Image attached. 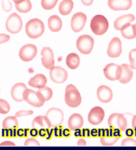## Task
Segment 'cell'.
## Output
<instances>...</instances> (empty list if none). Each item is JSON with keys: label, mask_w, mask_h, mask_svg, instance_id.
I'll use <instances>...</instances> for the list:
<instances>
[{"label": "cell", "mask_w": 136, "mask_h": 150, "mask_svg": "<svg viewBox=\"0 0 136 150\" xmlns=\"http://www.w3.org/2000/svg\"><path fill=\"white\" fill-rule=\"evenodd\" d=\"M25 32L30 38L36 39L43 34L44 25L43 22L38 19H32L26 24Z\"/></svg>", "instance_id": "cell-1"}, {"label": "cell", "mask_w": 136, "mask_h": 150, "mask_svg": "<svg viewBox=\"0 0 136 150\" xmlns=\"http://www.w3.org/2000/svg\"><path fill=\"white\" fill-rule=\"evenodd\" d=\"M65 102L69 107L76 108L82 103V97L78 89L74 85L69 84L65 91Z\"/></svg>", "instance_id": "cell-2"}, {"label": "cell", "mask_w": 136, "mask_h": 150, "mask_svg": "<svg viewBox=\"0 0 136 150\" xmlns=\"http://www.w3.org/2000/svg\"><path fill=\"white\" fill-rule=\"evenodd\" d=\"M109 23L103 15H97L92 18L90 21V28L96 35H103L107 31Z\"/></svg>", "instance_id": "cell-3"}, {"label": "cell", "mask_w": 136, "mask_h": 150, "mask_svg": "<svg viewBox=\"0 0 136 150\" xmlns=\"http://www.w3.org/2000/svg\"><path fill=\"white\" fill-rule=\"evenodd\" d=\"M94 39L88 34L80 36L77 40V48L81 53L85 55L89 54L92 52L94 47Z\"/></svg>", "instance_id": "cell-4"}, {"label": "cell", "mask_w": 136, "mask_h": 150, "mask_svg": "<svg viewBox=\"0 0 136 150\" xmlns=\"http://www.w3.org/2000/svg\"><path fill=\"white\" fill-rule=\"evenodd\" d=\"M23 99L28 104L36 108L42 106L45 102L39 93L27 88L24 91Z\"/></svg>", "instance_id": "cell-5"}, {"label": "cell", "mask_w": 136, "mask_h": 150, "mask_svg": "<svg viewBox=\"0 0 136 150\" xmlns=\"http://www.w3.org/2000/svg\"><path fill=\"white\" fill-rule=\"evenodd\" d=\"M22 25L21 18L17 13H13L10 15L6 23V30L11 34L19 33L21 30Z\"/></svg>", "instance_id": "cell-6"}, {"label": "cell", "mask_w": 136, "mask_h": 150, "mask_svg": "<svg viewBox=\"0 0 136 150\" xmlns=\"http://www.w3.org/2000/svg\"><path fill=\"white\" fill-rule=\"evenodd\" d=\"M108 125L112 128H120L125 131L127 127V120L123 114L113 113L108 119Z\"/></svg>", "instance_id": "cell-7"}, {"label": "cell", "mask_w": 136, "mask_h": 150, "mask_svg": "<svg viewBox=\"0 0 136 150\" xmlns=\"http://www.w3.org/2000/svg\"><path fill=\"white\" fill-rule=\"evenodd\" d=\"M103 72H104L105 78L108 79L109 80H119L122 76L123 68L121 66L118 65L116 64L110 63L105 66L103 69Z\"/></svg>", "instance_id": "cell-8"}, {"label": "cell", "mask_w": 136, "mask_h": 150, "mask_svg": "<svg viewBox=\"0 0 136 150\" xmlns=\"http://www.w3.org/2000/svg\"><path fill=\"white\" fill-rule=\"evenodd\" d=\"M37 47L32 44H27L22 47L19 55L21 60L24 62H30L36 57L37 54Z\"/></svg>", "instance_id": "cell-9"}, {"label": "cell", "mask_w": 136, "mask_h": 150, "mask_svg": "<svg viewBox=\"0 0 136 150\" xmlns=\"http://www.w3.org/2000/svg\"><path fill=\"white\" fill-rule=\"evenodd\" d=\"M46 116L50 121L51 127H56L61 125L64 121V113L60 109L52 108L47 112Z\"/></svg>", "instance_id": "cell-10"}, {"label": "cell", "mask_w": 136, "mask_h": 150, "mask_svg": "<svg viewBox=\"0 0 136 150\" xmlns=\"http://www.w3.org/2000/svg\"><path fill=\"white\" fill-rule=\"evenodd\" d=\"M50 78L57 84H62L67 80L68 74L64 69L60 67H54L50 69Z\"/></svg>", "instance_id": "cell-11"}, {"label": "cell", "mask_w": 136, "mask_h": 150, "mask_svg": "<svg viewBox=\"0 0 136 150\" xmlns=\"http://www.w3.org/2000/svg\"><path fill=\"white\" fill-rule=\"evenodd\" d=\"M87 21V17L83 13H77L71 19V28L75 32H80L84 29Z\"/></svg>", "instance_id": "cell-12"}, {"label": "cell", "mask_w": 136, "mask_h": 150, "mask_svg": "<svg viewBox=\"0 0 136 150\" xmlns=\"http://www.w3.org/2000/svg\"><path fill=\"white\" fill-rule=\"evenodd\" d=\"M42 56V64L47 69H51L54 67L55 61H54V52L50 47H44L42 48L41 53Z\"/></svg>", "instance_id": "cell-13"}, {"label": "cell", "mask_w": 136, "mask_h": 150, "mask_svg": "<svg viewBox=\"0 0 136 150\" xmlns=\"http://www.w3.org/2000/svg\"><path fill=\"white\" fill-rule=\"evenodd\" d=\"M122 53V42L119 38L114 37L109 42L107 55L110 58H118Z\"/></svg>", "instance_id": "cell-14"}, {"label": "cell", "mask_w": 136, "mask_h": 150, "mask_svg": "<svg viewBox=\"0 0 136 150\" xmlns=\"http://www.w3.org/2000/svg\"><path fill=\"white\" fill-rule=\"evenodd\" d=\"M105 117V112L102 108L96 106L90 111L88 114V121L92 125H99L102 122Z\"/></svg>", "instance_id": "cell-15"}, {"label": "cell", "mask_w": 136, "mask_h": 150, "mask_svg": "<svg viewBox=\"0 0 136 150\" xmlns=\"http://www.w3.org/2000/svg\"><path fill=\"white\" fill-rule=\"evenodd\" d=\"M108 6L116 11H127L132 6L131 0H109Z\"/></svg>", "instance_id": "cell-16"}, {"label": "cell", "mask_w": 136, "mask_h": 150, "mask_svg": "<svg viewBox=\"0 0 136 150\" xmlns=\"http://www.w3.org/2000/svg\"><path fill=\"white\" fill-rule=\"evenodd\" d=\"M97 97L99 101L103 103H108L113 97V93L108 86L102 85L99 86L97 90Z\"/></svg>", "instance_id": "cell-17"}, {"label": "cell", "mask_w": 136, "mask_h": 150, "mask_svg": "<svg viewBox=\"0 0 136 150\" xmlns=\"http://www.w3.org/2000/svg\"><path fill=\"white\" fill-rule=\"evenodd\" d=\"M27 86L23 83H17L14 85L11 90V96L16 102H22L24 100L23 93Z\"/></svg>", "instance_id": "cell-18"}, {"label": "cell", "mask_w": 136, "mask_h": 150, "mask_svg": "<svg viewBox=\"0 0 136 150\" xmlns=\"http://www.w3.org/2000/svg\"><path fill=\"white\" fill-rule=\"evenodd\" d=\"M135 16L131 14L123 15L116 19L114 21V28L116 30H121L128 23H131L135 20Z\"/></svg>", "instance_id": "cell-19"}, {"label": "cell", "mask_w": 136, "mask_h": 150, "mask_svg": "<svg viewBox=\"0 0 136 150\" xmlns=\"http://www.w3.org/2000/svg\"><path fill=\"white\" fill-rule=\"evenodd\" d=\"M32 127L35 128H50L51 127L50 121L49 120L48 117L46 116H38L34 119L32 121Z\"/></svg>", "instance_id": "cell-20"}, {"label": "cell", "mask_w": 136, "mask_h": 150, "mask_svg": "<svg viewBox=\"0 0 136 150\" xmlns=\"http://www.w3.org/2000/svg\"><path fill=\"white\" fill-rule=\"evenodd\" d=\"M83 123H84L83 117L82 115L78 114V113H75V114L72 115L68 121V127L71 130L81 128L83 126Z\"/></svg>", "instance_id": "cell-21"}, {"label": "cell", "mask_w": 136, "mask_h": 150, "mask_svg": "<svg viewBox=\"0 0 136 150\" xmlns=\"http://www.w3.org/2000/svg\"><path fill=\"white\" fill-rule=\"evenodd\" d=\"M47 82V79L43 74H37L30 79L28 84L34 88H40L44 86Z\"/></svg>", "instance_id": "cell-22"}, {"label": "cell", "mask_w": 136, "mask_h": 150, "mask_svg": "<svg viewBox=\"0 0 136 150\" xmlns=\"http://www.w3.org/2000/svg\"><path fill=\"white\" fill-rule=\"evenodd\" d=\"M48 26L51 31L58 32L62 29V21L58 16L52 15L48 19Z\"/></svg>", "instance_id": "cell-23"}, {"label": "cell", "mask_w": 136, "mask_h": 150, "mask_svg": "<svg viewBox=\"0 0 136 150\" xmlns=\"http://www.w3.org/2000/svg\"><path fill=\"white\" fill-rule=\"evenodd\" d=\"M121 67L123 68V72H122V76L119 79V81L122 84H127L133 78V74L132 71V69L127 64H123Z\"/></svg>", "instance_id": "cell-24"}, {"label": "cell", "mask_w": 136, "mask_h": 150, "mask_svg": "<svg viewBox=\"0 0 136 150\" xmlns=\"http://www.w3.org/2000/svg\"><path fill=\"white\" fill-rule=\"evenodd\" d=\"M74 4L72 0H63L59 6V11L62 15L66 16L71 13Z\"/></svg>", "instance_id": "cell-25"}, {"label": "cell", "mask_w": 136, "mask_h": 150, "mask_svg": "<svg viewBox=\"0 0 136 150\" xmlns=\"http://www.w3.org/2000/svg\"><path fill=\"white\" fill-rule=\"evenodd\" d=\"M66 65L70 69H75L80 66V58L78 54L71 53L67 56L66 59Z\"/></svg>", "instance_id": "cell-26"}, {"label": "cell", "mask_w": 136, "mask_h": 150, "mask_svg": "<svg viewBox=\"0 0 136 150\" xmlns=\"http://www.w3.org/2000/svg\"><path fill=\"white\" fill-rule=\"evenodd\" d=\"M121 34L125 38L127 39H133L136 38L135 32H134L133 25L130 23H128L121 30Z\"/></svg>", "instance_id": "cell-27"}, {"label": "cell", "mask_w": 136, "mask_h": 150, "mask_svg": "<svg viewBox=\"0 0 136 150\" xmlns=\"http://www.w3.org/2000/svg\"><path fill=\"white\" fill-rule=\"evenodd\" d=\"M19 123L16 117H8L3 121V128H17Z\"/></svg>", "instance_id": "cell-28"}, {"label": "cell", "mask_w": 136, "mask_h": 150, "mask_svg": "<svg viewBox=\"0 0 136 150\" xmlns=\"http://www.w3.org/2000/svg\"><path fill=\"white\" fill-rule=\"evenodd\" d=\"M16 9L21 13H27L32 10V6L30 0H24L20 4H15Z\"/></svg>", "instance_id": "cell-29"}, {"label": "cell", "mask_w": 136, "mask_h": 150, "mask_svg": "<svg viewBox=\"0 0 136 150\" xmlns=\"http://www.w3.org/2000/svg\"><path fill=\"white\" fill-rule=\"evenodd\" d=\"M37 92L39 93L40 96L44 99V100L45 101V102H47V101L50 100L53 96L52 90L49 88V87H47L46 86L42 87V88H38V91Z\"/></svg>", "instance_id": "cell-30"}, {"label": "cell", "mask_w": 136, "mask_h": 150, "mask_svg": "<svg viewBox=\"0 0 136 150\" xmlns=\"http://www.w3.org/2000/svg\"><path fill=\"white\" fill-rule=\"evenodd\" d=\"M101 139V143L104 146H111L116 143L118 141L119 138L116 137L114 136L112 137H102Z\"/></svg>", "instance_id": "cell-31"}, {"label": "cell", "mask_w": 136, "mask_h": 150, "mask_svg": "<svg viewBox=\"0 0 136 150\" xmlns=\"http://www.w3.org/2000/svg\"><path fill=\"white\" fill-rule=\"evenodd\" d=\"M58 0H41V6L44 10L50 11L56 6Z\"/></svg>", "instance_id": "cell-32"}, {"label": "cell", "mask_w": 136, "mask_h": 150, "mask_svg": "<svg viewBox=\"0 0 136 150\" xmlns=\"http://www.w3.org/2000/svg\"><path fill=\"white\" fill-rule=\"evenodd\" d=\"M11 106L7 101L3 99H0V114L5 115L9 112Z\"/></svg>", "instance_id": "cell-33"}, {"label": "cell", "mask_w": 136, "mask_h": 150, "mask_svg": "<svg viewBox=\"0 0 136 150\" xmlns=\"http://www.w3.org/2000/svg\"><path fill=\"white\" fill-rule=\"evenodd\" d=\"M17 128H2V132L1 135L2 137H11V138H16L17 135Z\"/></svg>", "instance_id": "cell-34"}, {"label": "cell", "mask_w": 136, "mask_h": 150, "mask_svg": "<svg viewBox=\"0 0 136 150\" xmlns=\"http://www.w3.org/2000/svg\"><path fill=\"white\" fill-rule=\"evenodd\" d=\"M130 67L136 70V49H133L129 52Z\"/></svg>", "instance_id": "cell-35"}, {"label": "cell", "mask_w": 136, "mask_h": 150, "mask_svg": "<svg viewBox=\"0 0 136 150\" xmlns=\"http://www.w3.org/2000/svg\"><path fill=\"white\" fill-rule=\"evenodd\" d=\"M121 145L124 147H136V141L132 138H127L122 141Z\"/></svg>", "instance_id": "cell-36"}, {"label": "cell", "mask_w": 136, "mask_h": 150, "mask_svg": "<svg viewBox=\"0 0 136 150\" xmlns=\"http://www.w3.org/2000/svg\"><path fill=\"white\" fill-rule=\"evenodd\" d=\"M40 145L37 140H36L34 138H31V139H27L24 143V146L26 147H30V146H33V147H39Z\"/></svg>", "instance_id": "cell-37"}, {"label": "cell", "mask_w": 136, "mask_h": 150, "mask_svg": "<svg viewBox=\"0 0 136 150\" xmlns=\"http://www.w3.org/2000/svg\"><path fill=\"white\" fill-rule=\"evenodd\" d=\"M54 135L56 138L63 137V126L58 125V126L54 127Z\"/></svg>", "instance_id": "cell-38"}, {"label": "cell", "mask_w": 136, "mask_h": 150, "mask_svg": "<svg viewBox=\"0 0 136 150\" xmlns=\"http://www.w3.org/2000/svg\"><path fill=\"white\" fill-rule=\"evenodd\" d=\"M2 1V8L6 12H10L12 9V4L10 0H1Z\"/></svg>", "instance_id": "cell-39"}, {"label": "cell", "mask_w": 136, "mask_h": 150, "mask_svg": "<svg viewBox=\"0 0 136 150\" xmlns=\"http://www.w3.org/2000/svg\"><path fill=\"white\" fill-rule=\"evenodd\" d=\"M32 114H33V111L32 110H21L16 113L15 117H21L23 116H29V115H32Z\"/></svg>", "instance_id": "cell-40"}, {"label": "cell", "mask_w": 136, "mask_h": 150, "mask_svg": "<svg viewBox=\"0 0 136 150\" xmlns=\"http://www.w3.org/2000/svg\"><path fill=\"white\" fill-rule=\"evenodd\" d=\"M49 130V128H40L38 131V136L41 138H46Z\"/></svg>", "instance_id": "cell-41"}, {"label": "cell", "mask_w": 136, "mask_h": 150, "mask_svg": "<svg viewBox=\"0 0 136 150\" xmlns=\"http://www.w3.org/2000/svg\"><path fill=\"white\" fill-rule=\"evenodd\" d=\"M10 40V36L6 34H0V44L4 43Z\"/></svg>", "instance_id": "cell-42"}, {"label": "cell", "mask_w": 136, "mask_h": 150, "mask_svg": "<svg viewBox=\"0 0 136 150\" xmlns=\"http://www.w3.org/2000/svg\"><path fill=\"white\" fill-rule=\"evenodd\" d=\"M125 134L128 138H132L135 137V130L133 128H129L125 130Z\"/></svg>", "instance_id": "cell-43"}, {"label": "cell", "mask_w": 136, "mask_h": 150, "mask_svg": "<svg viewBox=\"0 0 136 150\" xmlns=\"http://www.w3.org/2000/svg\"><path fill=\"white\" fill-rule=\"evenodd\" d=\"M82 137H91V130L88 128H84L82 129Z\"/></svg>", "instance_id": "cell-44"}, {"label": "cell", "mask_w": 136, "mask_h": 150, "mask_svg": "<svg viewBox=\"0 0 136 150\" xmlns=\"http://www.w3.org/2000/svg\"><path fill=\"white\" fill-rule=\"evenodd\" d=\"M113 135L116 137L121 138L123 137V134H122V130L120 128H113Z\"/></svg>", "instance_id": "cell-45"}, {"label": "cell", "mask_w": 136, "mask_h": 150, "mask_svg": "<svg viewBox=\"0 0 136 150\" xmlns=\"http://www.w3.org/2000/svg\"><path fill=\"white\" fill-rule=\"evenodd\" d=\"M38 129L33 127L32 129H30V135L33 138H36L38 136Z\"/></svg>", "instance_id": "cell-46"}, {"label": "cell", "mask_w": 136, "mask_h": 150, "mask_svg": "<svg viewBox=\"0 0 136 150\" xmlns=\"http://www.w3.org/2000/svg\"><path fill=\"white\" fill-rule=\"evenodd\" d=\"M71 136V129L70 128H65L63 129V137L68 138Z\"/></svg>", "instance_id": "cell-47"}, {"label": "cell", "mask_w": 136, "mask_h": 150, "mask_svg": "<svg viewBox=\"0 0 136 150\" xmlns=\"http://www.w3.org/2000/svg\"><path fill=\"white\" fill-rule=\"evenodd\" d=\"M17 135L19 138L25 137V129L20 128L17 130Z\"/></svg>", "instance_id": "cell-48"}, {"label": "cell", "mask_w": 136, "mask_h": 150, "mask_svg": "<svg viewBox=\"0 0 136 150\" xmlns=\"http://www.w3.org/2000/svg\"><path fill=\"white\" fill-rule=\"evenodd\" d=\"M74 135L76 138L82 137V129H81L80 128H78V129H75Z\"/></svg>", "instance_id": "cell-49"}, {"label": "cell", "mask_w": 136, "mask_h": 150, "mask_svg": "<svg viewBox=\"0 0 136 150\" xmlns=\"http://www.w3.org/2000/svg\"><path fill=\"white\" fill-rule=\"evenodd\" d=\"M105 137V129H98V137L102 138Z\"/></svg>", "instance_id": "cell-50"}, {"label": "cell", "mask_w": 136, "mask_h": 150, "mask_svg": "<svg viewBox=\"0 0 136 150\" xmlns=\"http://www.w3.org/2000/svg\"><path fill=\"white\" fill-rule=\"evenodd\" d=\"M132 127L135 130V137H136V115H134L132 119Z\"/></svg>", "instance_id": "cell-51"}, {"label": "cell", "mask_w": 136, "mask_h": 150, "mask_svg": "<svg viewBox=\"0 0 136 150\" xmlns=\"http://www.w3.org/2000/svg\"><path fill=\"white\" fill-rule=\"evenodd\" d=\"M54 134V128H51L49 130V132H48V134L47 136L46 137V139L47 140V141H49L52 139V137H53V134Z\"/></svg>", "instance_id": "cell-52"}, {"label": "cell", "mask_w": 136, "mask_h": 150, "mask_svg": "<svg viewBox=\"0 0 136 150\" xmlns=\"http://www.w3.org/2000/svg\"><path fill=\"white\" fill-rule=\"evenodd\" d=\"M91 137H93V138L98 137V129L94 128L91 129Z\"/></svg>", "instance_id": "cell-53"}, {"label": "cell", "mask_w": 136, "mask_h": 150, "mask_svg": "<svg viewBox=\"0 0 136 150\" xmlns=\"http://www.w3.org/2000/svg\"><path fill=\"white\" fill-rule=\"evenodd\" d=\"M16 145L11 141H5L0 144V146H15Z\"/></svg>", "instance_id": "cell-54"}, {"label": "cell", "mask_w": 136, "mask_h": 150, "mask_svg": "<svg viewBox=\"0 0 136 150\" xmlns=\"http://www.w3.org/2000/svg\"><path fill=\"white\" fill-rule=\"evenodd\" d=\"M82 2L86 6H89L92 5V4L93 3V0H82Z\"/></svg>", "instance_id": "cell-55"}, {"label": "cell", "mask_w": 136, "mask_h": 150, "mask_svg": "<svg viewBox=\"0 0 136 150\" xmlns=\"http://www.w3.org/2000/svg\"><path fill=\"white\" fill-rule=\"evenodd\" d=\"M78 146H86V141H85L84 139H81L78 142Z\"/></svg>", "instance_id": "cell-56"}, {"label": "cell", "mask_w": 136, "mask_h": 150, "mask_svg": "<svg viewBox=\"0 0 136 150\" xmlns=\"http://www.w3.org/2000/svg\"><path fill=\"white\" fill-rule=\"evenodd\" d=\"M30 131V129H29V128H25V138L29 137Z\"/></svg>", "instance_id": "cell-57"}, {"label": "cell", "mask_w": 136, "mask_h": 150, "mask_svg": "<svg viewBox=\"0 0 136 150\" xmlns=\"http://www.w3.org/2000/svg\"><path fill=\"white\" fill-rule=\"evenodd\" d=\"M24 1V0H13V1L15 2V4H20L22 1Z\"/></svg>", "instance_id": "cell-58"}, {"label": "cell", "mask_w": 136, "mask_h": 150, "mask_svg": "<svg viewBox=\"0 0 136 150\" xmlns=\"http://www.w3.org/2000/svg\"><path fill=\"white\" fill-rule=\"evenodd\" d=\"M133 28H134V32H135V37H136V23L133 25Z\"/></svg>", "instance_id": "cell-59"}]
</instances>
